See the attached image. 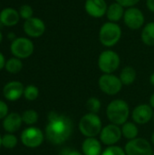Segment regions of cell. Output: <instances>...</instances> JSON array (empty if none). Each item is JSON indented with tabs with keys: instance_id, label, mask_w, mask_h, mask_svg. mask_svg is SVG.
<instances>
[{
	"instance_id": "cell-36",
	"label": "cell",
	"mask_w": 154,
	"mask_h": 155,
	"mask_svg": "<svg viewBox=\"0 0 154 155\" xmlns=\"http://www.w3.org/2000/svg\"><path fill=\"white\" fill-rule=\"evenodd\" d=\"M150 83H151L152 85H153L154 86V73H152V74H151V76H150Z\"/></svg>"
},
{
	"instance_id": "cell-29",
	"label": "cell",
	"mask_w": 154,
	"mask_h": 155,
	"mask_svg": "<svg viewBox=\"0 0 154 155\" xmlns=\"http://www.w3.org/2000/svg\"><path fill=\"white\" fill-rule=\"evenodd\" d=\"M101 155H126L123 148L117 145L107 146L102 153Z\"/></svg>"
},
{
	"instance_id": "cell-11",
	"label": "cell",
	"mask_w": 154,
	"mask_h": 155,
	"mask_svg": "<svg viewBox=\"0 0 154 155\" xmlns=\"http://www.w3.org/2000/svg\"><path fill=\"white\" fill-rule=\"evenodd\" d=\"M123 20L129 29L138 30L144 26L145 16L141 9L136 6H133L125 10Z\"/></svg>"
},
{
	"instance_id": "cell-23",
	"label": "cell",
	"mask_w": 154,
	"mask_h": 155,
	"mask_svg": "<svg viewBox=\"0 0 154 155\" xmlns=\"http://www.w3.org/2000/svg\"><path fill=\"white\" fill-rule=\"evenodd\" d=\"M5 69L13 74H18L19 72H21V70L23 69V63L22 60L17 58V57H11L8 60H6L5 62Z\"/></svg>"
},
{
	"instance_id": "cell-19",
	"label": "cell",
	"mask_w": 154,
	"mask_h": 155,
	"mask_svg": "<svg viewBox=\"0 0 154 155\" xmlns=\"http://www.w3.org/2000/svg\"><path fill=\"white\" fill-rule=\"evenodd\" d=\"M124 12H125L124 7L122 5L114 2V3L111 4L110 5H108L105 15L110 22L118 23L119 21H121L123 18Z\"/></svg>"
},
{
	"instance_id": "cell-27",
	"label": "cell",
	"mask_w": 154,
	"mask_h": 155,
	"mask_svg": "<svg viewBox=\"0 0 154 155\" xmlns=\"http://www.w3.org/2000/svg\"><path fill=\"white\" fill-rule=\"evenodd\" d=\"M24 96L28 101H34L39 96V89L37 86L34 84H29L26 87H25L24 91Z\"/></svg>"
},
{
	"instance_id": "cell-1",
	"label": "cell",
	"mask_w": 154,
	"mask_h": 155,
	"mask_svg": "<svg viewBox=\"0 0 154 155\" xmlns=\"http://www.w3.org/2000/svg\"><path fill=\"white\" fill-rule=\"evenodd\" d=\"M73 129V122L69 116L54 111L49 113L44 134L49 143L54 145L64 143L71 137Z\"/></svg>"
},
{
	"instance_id": "cell-3",
	"label": "cell",
	"mask_w": 154,
	"mask_h": 155,
	"mask_svg": "<svg viewBox=\"0 0 154 155\" xmlns=\"http://www.w3.org/2000/svg\"><path fill=\"white\" fill-rule=\"evenodd\" d=\"M122 28L118 23L106 22L102 25L99 30V41L100 43L108 48L116 45L122 37Z\"/></svg>"
},
{
	"instance_id": "cell-24",
	"label": "cell",
	"mask_w": 154,
	"mask_h": 155,
	"mask_svg": "<svg viewBox=\"0 0 154 155\" xmlns=\"http://www.w3.org/2000/svg\"><path fill=\"white\" fill-rule=\"evenodd\" d=\"M21 116H22L23 123L27 124V125H34V124H36L38 121V117H39L37 112L33 110V109L25 110L22 114Z\"/></svg>"
},
{
	"instance_id": "cell-5",
	"label": "cell",
	"mask_w": 154,
	"mask_h": 155,
	"mask_svg": "<svg viewBox=\"0 0 154 155\" xmlns=\"http://www.w3.org/2000/svg\"><path fill=\"white\" fill-rule=\"evenodd\" d=\"M97 64L103 74H113L121 64V58L115 51L104 50L100 54Z\"/></svg>"
},
{
	"instance_id": "cell-7",
	"label": "cell",
	"mask_w": 154,
	"mask_h": 155,
	"mask_svg": "<svg viewBox=\"0 0 154 155\" xmlns=\"http://www.w3.org/2000/svg\"><path fill=\"white\" fill-rule=\"evenodd\" d=\"M100 90L107 95H116L123 89V83L119 76L113 74H103L98 80Z\"/></svg>"
},
{
	"instance_id": "cell-20",
	"label": "cell",
	"mask_w": 154,
	"mask_h": 155,
	"mask_svg": "<svg viewBox=\"0 0 154 155\" xmlns=\"http://www.w3.org/2000/svg\"><path fill=\"white\" fill-rule=\"evenodd\" d=\"M123 137L127 139L128 141L133 140L138 137L139 134V128L137 124L134 122H126L121 126Z\"/></svg>"
},
{
	"instance_id": "cell-40",
	"label": "cell",
	"mask_w": 154,
	"mask_h": 155,
	"mask_svg": "<svg viewBox=\"0 0 154 155\" xmlns=\"http://www.w3.org/2000/svg\"><path fill=\"white\" fill-rule=\"evenodd\" d=\"M152 120H153V122H154V113H153V118H152Z\"/></svg>"
},
{
	"instance_id": "cell-30",
	"label": "cell",
	"mask_w": 154,
	"mask_h": 155,
	"mask_svg": "<svg viewBox=\"0 0 154 155\" xmlns=\"http://www.w3.org/2000/svg\"><path fill=\"white\" fill-rule=\"evenodd\" d=\"M116 3L122 5L124 8H129V7H133V6H135L139 2L140 0H114Z\"/></svg>"
},
{
	"instance_id": "cell-39",
	"label": "cell",
	"mask_w": 154,
	"mask_h": 155,
	"mask_svg": "<svg viewBox=\"0 0 154 155\" xmlns=\"http://www.w3.org/2000/svg\"><path fill=\"white\" fill-rule=\"evenodd\" d=\"M2 146V136L0 135V147Z\"/></svg>"
},
{
	"instance_id": "cell-41",
	"label": "cell",
	"mask_w": 154,
	"mask_h": 155,
	"mask_svg": "<svg viewBox=\"0 0 154 155\" xmlns=\"http://www.w3.org/2000/svg\"><path fill=\"white\" fill-rule=\"evenodd\" d=\"M152 155H154V151H153V153H152Z\"/></svg>"
},
{
	"instance_id": "cell-25",
	"label": "cell",
	"mask_w": 154,
	"mask_h": 155,
	"mask_svg": "<svg viewBox=\"0 0 154 155\" xmlns=\"http://www.w3.org/2000/svg\"><path fill=\"white\" fill-rule=\"evenodd\" d=\"M102 108V103L100 99L97 97H90L86 101V109L89 111V113L93 114H98L101 111Z\"/></svg>"
},
{
	"instance_id": "cell-35",
	"label": "cell",
	"mask_w": 154,
	"mask_h": 155,
	"mask_svg": "<svg viewBox=\"0 0 154 155\" xmlns=\"http://www.w3.org/2000/svg\"><path fill=\"white\" fill-rule=\"evenodd\" d=\"M149 104L154 109V93L151 95V97H150V101H149Z\"/></svg>"
},
{
	"instance_id": "cell-13",
	"label": "cell",
	"mask_w": 154,
	"mask_h": 155,
	"mask_svg": "<svg viewBox=\"0 0 154 155\" xmlns=\"http://www.w3.org/2000/svg\"><path fill=\"white\" fill-rule=\"evenodd\" d=\"M153 108L147 104H141L132 112V119L137 124H146L153 118Z\"/></svg>"
},
{
	"instance_id": "cell-10",
	"label": "cell",
	"mask_w": 154,
	"mask_h": 155,
	"mask_svg": "<svg viewBox=\"0 0 154 155\" xmlns=\"http://www.w3.org/2000/svg\"><path fill=\"white\" fill-rule=\"evenodd\" d=\"M122 137L123 134H122L121 126L111 123L103 126L99 134V140L103 144L106 146L116 145V143L121 141Z\"/></svg>"
},
{
	"instance_id": "cell-31",
	"label": "cell",
	"mask_w": 154,
	"mask_h": 155,
	"mask_svg": "<svg viewBox=\"0 0 154 155\" xmlns=\"http://www.w3.org/2000/svg\"><path fill=\"white\" fill-rule=\"evenodd\" d=\"M8 114V106L7 104L0 100V120H4L5 117Z\"/></svg>"
},
{
	"instance_id": "cell-4",
	"label": "cell",
	"mask_w": 154,
	"mask_h": 155,
	"mask_svg": "<svg viewBox=\"0 0 154 155\" xmlns=\"http://www.w3.org/2000/svg\"><path fill=\"white\" fill-rule=\"evenodd\" d=\"M78 129L85 137H96L103 129V122L97 114L87 113L79 121Z\"/></svg>"
},
{
	"instance_id": "cell-14",
	"label": "cell",
	"mask_w": 154,
	"mask_h": 155,
	"mask_svg": "<svg viewBox=\"0 0 154 155\" xmlns=\"http://www.w3.org/2000/svg\"><path fill=\"white\" fill-rule=\"evenodd\" d=\"M108 5L105 0H85L84 10L93 18H101L106 15Z\"/></svg>"
},
{
	"instance_id": "cell-12",
	"label": "cell",
	"mask_w": 154,
	"mask_h": 155,
	"mask_svg": "<svg viewBox=\"0 0 154 155\" xmlns=\"http://www.w3.org/2000/svg\"><path fill=\"white\" fill-rule=\"evenodd\" d=\"M46 26L44 22L39 18L33 16L30 19H27L24 22L23 30L24 33L29 38H38L41 37L45 32Z\"/></svg>"
},
{
	"instance_id": "cell-15",
	"label": "cell",
	"mask_w": 154,
	"mask_h": 155,
	"mask_svg": "<svg viewBox=\"0 0 154 155\" xmlns=\"http://www.w3.org/2000/svg\"><path fill=\"white\" fill-rule=\"evenodd\" d=\"M25 87L23 84L19 81H11L5 84L3 88V94L5 98L8 101L15 102L24 95Z\"/></svg>"
},
{
	"instance_id": "cell-6",
	"label": "cell",
	"mask_w": 154,
	"mask_h": 155,
	"mask_svg": "<svg viewBox=\"0 0 154 155\" xmlns=\"http://www.w3.org/2000/svg\"><path fill=\"white\" fill-rule=\"evenodd\" d=\"M34 51V45L29 37H16L10 45L11 54L19 59H26L30 57Z\"/></svg>"
},
{
	"instance_id": "cell-28",
	"label": "cell",
	"mask_w": 154,
	"mask_h": 155,
	"mask_svg": "<svg viewBox=\"0 0 154 155\" xmlns=\"http://www.w3.org/2000/svg\"><path fill=\"white\" fill-rule=\"evenodd\" d=\"M18 12H19L20 17L22 19H24L25 21L27 19H30L31 17L34 16V9L30 5H27V4L22 5L19 8Z\"/></svg>"
},
{
	"instance_id": "cell-8",
	"label": "cell",
	"mask_w": 154,
	"mask_h": 155,
	"mask_svg": "<svg viewBox=\"0 0 154 155\" xmlns=\"http://www.w3.org/2000/svg\"><path fill=\"white\" fill-rule=\"evenodd\" d=\"M124 151L126 155H152L153 153L152 143L141 137L128 141L124 146Z\"/></svg>"
},
{
	"instance_id": "cell-26",
	"label": "cell",
	"mask_w": 154,
	"mask_h": 155,
	"mask_svg": "<svg viewBox=\"0 0 154 155\" xmlns=\"http://www.w3.org/2000/svg\"><path fill=\"white\" fill-rule=\"evenodd\" d=\"M18 140L16 136L13 134H6L2 136V146L6 149H14L17 145Z\"/></svg>"
},
{
	"instance_id": "cell-2",
	"label": "cell",
	"mask_w": 154,
	"mask_h": 155,
	"mask_svg": "<svg viewBox=\"0 0 154 155\" xmlns=\"http://www.w3.org/2000/svg\"><path fill=\"white\" fill-rule=\"evenodd\" d=\"M130 106L123 99H114L106 107V117L111 124L122 126L128 122L130 117Z\"/></svg>"
},
{
	"instance_id": "cell-18",
	"label": "cell",
	"mask_w": 154,
	"mask_h": 155,
	"mask_svg": "<svg viewBox=\"0 0 154 155\" xmlns=\"http://www.w3.org/2000/svg\"><path fill=\"white\" fill-rule=\"evenodd\" d=\"M22 123V116L19 114L10 113L3 120V128L6 133L14 134L20 129Z\"/></svg>"
},
{
	"instance_id": "cell-32",
	"label": "cell",
	"mask_w": 154,
	"mask_h": 155,
	"mask_svg": "<svg viewBox=\"0 0 154 155\" xmlns=\"http://www.w3.org/2000/svg\"><path fill=\"white\" fill-rule=\"evenodd\" d=\"M62 155H84L83 153L77 151V150H70V149H66L64 151H63Z\"/></svg>"
},
{
	"instance_id": "cell-33",
	"label": "cell",
	"mask_w": 154,
	"mask_h": 155,
	"mask_svg": "<svg viewBox=\"0 0 154 155\" xmlns=\"http://www.w3.org/2000/svg\"><path fill=\"white\" fill-rule=\"evenodd\" d=\"M5 62H6V60H5V55L0 52V71H1L2 69L5 68Z\"/></svg>"
},
{
	"instance_id": "cell-22",
	"label": "cell",
	"mask_w": 154,
	"mask_h": 155,
	"mask_svg": "<svg viewBox=\"0 0 154 155\" xmlns=\"http://www.w3.org/2000/svg\"><path fill=\"white\" fill-rule=\"evenodd\" d=\"M119 77L123 85H131L135 82L136 77H137V73L133 66L128 65L123 68V70L120 73Z\"/></svg>"
},
{
	"instance_id": "cell-37",
	"label": "cell",
	"mask_w": 154,
	"mask_h": 155,
	"mask_svg": "<svg viewBox=\"0 0 154 155\" xmlns=\"http://www.w3.org/2000/svg\"><path fill=\"white\" fill-rule=\"evenodd\" d=\"M151 142H152V144H153L154 145V132L152 133V136H151Z\"/></svg>"
},
{
	"instance_id": "cell-21",
	"label": "cell",
	"mask_w": 154,
	"mask_h": 155,
	"mask_svg": "<svg viewBox=\"0 0 154 155\" xmlns=\"http://www.w3.org/2000/svg\"><path fill=\"white\" fill-rule=\"evenodd\" d=\"M141 38L144 45L148 46L154 45V22L147 23L142 30Z\"/></svg>"
},
{
	"instance_id": "cell-38",
	"label": "cell",
	"mask_w": 154,
	"mask_h": 155,
	"mask_svg": "<svg viewBox=\"0 0 154 155\" xmlns=\"http://www.w3.org/2000/svg\"><path fill=\"white\" fill-rule=\"evenodd\" d=\"M2 40H3V34H2V32L0 31V44H1V42H2Z\"/></svg>"
},
{
	"instance_id": "cell-16",
	"label": "cell",
	"mask_w": 154,
	"mask_h": 155,
	"mask_svg": "<svg viewBox=\"0 0 154 155\" xmlns=\"http://www.w3.org/2000/svg\"><path fill=\"white\" fill-rule=\"evenodd\" d=\"M20 18L18 10L13 7H5L0 12V23L4 26H15L19 23Z\"/></svg>"
},
{
	"instance_id": "cell-34",
	"label": "cell",
	"mask_w": 154,
	"mask_h": 155,
	"mask_svg": "<svg viewBox=\"0 0 154 155\" xmlns=\"http://www.w3.org/2000/svg\"><path fill=\"white\" fill-rule=\"evenodd\" d=\"M146 5H147V8L151 12L154 13V0H147L146 1Z\"/></svg>"
},
{
	"instance_id": "cell-9",
	"label": "cell",
	"mask_w": 154,
	"mask_h": 155,
	"mask_svg": "<svg viewBox=\"0 0 154 155\" xmlns=\"http://www.w3.org/2000/svg\"><path fill=\"white\" fill-rule=\"evenodd\" d=\"M22 143L27 148H37L39 147L44 140V134L41 129L30 126L25 129L20 136Z\"/></svg>"
},
{
	"instance_id": "cell-17",
	"label": "cell",
	"mask_w": 154,
	"mask_h": 155,
	"mask_svg": "<svg viewBox=\"0 0 154 155\" xmlns=\"http://www.w3.org/2000/svg\"><path fill=\"white\" fill-rule=\"evenodd\" d=\"M103 151V143L96 137L85 138L82 143V153L84 155H101Z\"/></svg>"
}]
</instances>
